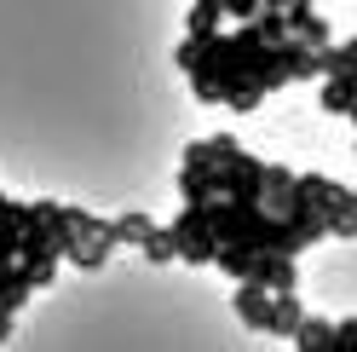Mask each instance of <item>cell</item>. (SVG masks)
<instances>
[{"instance_id":"cell-16","label":"cell","mask_w":357,"mask_h":352,"mask_svg":"<svg viewBox=\"0 0 357 352\" xmlns=\"http://www.w3.org/2000/svg\"><path fill=\"white\" fill-rule=\"evenodd\" d=\"M328 237H357V196H351V208H346V214L328 226Z\"/></svg>"},{"instance_id":"cell-6","label":"cell","mask_w":357,"mask_h":352,"mask_svg":"<svg viewBox=\"0 0 357 352\" xmlns=\"http://www.w3.org/2000/svg\"><path fill=\"white\" fill-rule=\"evenodd\" d=\"M24 219H29V203H12V196H0V260H17Z\"/></svg>"},{"instance_id":"cell-14","label":"cell","mask_w":357,"mask_h":352,"mask_svg":"<svg viewBox=\"0 0 357 352\" xmlns=\"http://www.w3.org/2000/svg\"><path fill=\"white\" fill-rule=\"evenodd\" d=\"M173 64H178V70H196V64H202V41H196V35H185V41H178V52H173Z\"/></svg>"},{"instance_id":"cell-7","label":"cell","mask_w":357,"mask_h":352,"mask_svg":"<svg viewBox=\"0 0 357 352\" xmlns=\"http://www.w3.org/2000/svg\"><path fill=\"white\" fill-rule=\"evenodd\" d=\"M265 312H271V289L259 283H236V318L248 329H265Z\"/></svg>"},{"instance_id":"cell-5","label":"cell","mask_w":357,"mask_h":352,"mask_svg":"<svg viewBox=\"0 0 357 352\" xmlns=\"http://www.w3.org/2000/svg\"><path fill=\"white\" fill-rule=\"evenodd\" d=\"M213 168L202 162H178V203H213Z\"/></svg>"},{"instance_id":"cell-2","label":"cell","mask_w":357,"mask_h":352,"mask_svg":"<svg viewBox=\"0 0 357 352\" xmlns=\"http://www.w3.org/2000/svg\"><path fill=\"white\" fill-rule=\"evenodd\" d=\"M109 254H116V237H109V219H98L93 231H81V237H70V243H63V260H70L75 272H98Z\"/></svg>"},{"instance_id":"cell-4","label":"cell","mask_w":357,"mask_h":352,"mask_svg":"<svg viewBox=\"0 0 357 352\" xmlns=\"http://www.w3.org/2000/svg\"><path fill=\"white\" fill-rule=\"evenodd\" d=\"M300 318H305V306L294 300V289H282V295H271V312H265V329H259V335L294 341V329H300Z\"/></svg>"},{"instance_id":"cell-13","label":"cell","mask_w":357,"mask_h":352,"mask_svg":"<svg viewBox=\"0 0 357 352\" xmlns=\"http://www.w3.org/2000/svg\"><path fill=\"white\" fill-rule=\"evenodd\" d=\"M219 6H225V17H231V24H254L265 0H219Z\"/></svg>"},{"instance_id":"cell-10","label":"cell","mask_w":357,"mask_h":352,"mask_svg":"<svg viewBox=\"0 0 357 352\" xmlns=\"http://www.w3.org/2000/svg\"><path fill=\"white\" fill-rule=\"evenodd\" d=\"M139 254L150 260V266H167V260H178V249H173V226H150L144 243H139Z\"/></svg>"},{"instance_id":"cell-8","label":"cell","mask_w":357,"mask_h":352,"mask_svg":"<svg viewBox=\"0 0 357 352\" xmlns=\"http://www.w3.org/2000/svg\"><path fill=\"white\" fill-rule=\"evenodd\" d=\"M219 29H225V6H219V0H196V6H190V17H185V35L213 41Z\"/></svg>"},{"instance_id":"cell-11","label":"cell","mask_w":357,"mask_h":352,"mask_svg":"<svg viewBox=\"0 0 357 352\" xmlns=\"http://www.w3.org/2000/svg\"><path fill=\"white\" fill-rule=\"evenodd\" d=\"M150 226H155V219H144V214H121V219H109V237H116V249H127V243L139 249Z\"/></svg>"},{"instance_id":"cell-1","label":"cell","mask_w":357,"mask_h":352,"mask_svg":"<svg viewBox=\"0 0 357 352\" xmlns=\"http://www.w3.org/2000/svg\"><path fill=\"white\" fill-rule=\"evenodd\" d=\"M173 249L185 266H213L219 254V237H213V219H208V203H185L173 219Z\"/></svg>"},{"instance_id":"cell-15","label":"cell","mask_w":357,"mask_h":352,"mask_svg":"<svg viewBox=\"0 0 357 352\" xmlns=\"http://www.w3.org/2000/svg\"><path fill=\"white\" fill-rule=\"evenodd\" d=\"M346 346H357V318H340V323H334V352H346Z\"/></svg>"},{"instance_id":"cell-12","label":"cell","mask_w":357,"mask_h":352,"mask_svg":"<svg viewBox=\"0 0 357 352\" xmlns=\"http://www.w3.org/2000/svg\"><path fill=\"white\" fill-rule=\"evenodd\" d=\"M254 29L265 35V41H271V47H277V41L288 35V17L277 12V6H259V17H254Z\"/></svg>"},{"instance_id":"cell-17","label":"cell","mask_w":357,"mask_h":352,"mask_svg":"<svg viewBox=\"0 0 357 352\" xmlns=\"http://www.w3.org/2000/svg\"><path fill=\"white\" fill-rule=\"evenodd\" d=\"M317 6H323V0H317Z\"/></svg>"},{"instance_id":"cell-3","label":"cell","mask_w":357,"mask_h":352,"mask_svg":"<svg viewBox=\"0 0 357 352\" xmlns=\"http://www.w3.org/2000/svg\"><path fill=\"white\" fill-rule=\"evenodd\" d=\"M282 17H288V35H300L305 47H328V17L317 12V0H294V6H282Z\"/></svg>"},{"instance_id":"cell-9","label":"cell","mask_w":357,"mask_h":352,"mask_svg":"<svg viewBox=\"0 0 357 352\" xmlns=\"http://www.w3.org/2000/svg\"><path fill=\"white\" fill-rule=\"evenodd\" d=\"M294 346H305V352H334V323L328 318H300V329H294Z\"/></svg>"}]
</instances>
